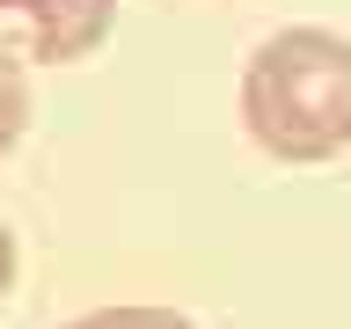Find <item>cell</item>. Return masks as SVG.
Here are the masks:
<instances>
[{
    "label": "cell",
    "instance_id": "cell-1",
    "mask_svg": "<svg viewBox=\"0 0 351 329\" xmlns=\"http://www.w3.org/2000/svg\"><path fill=\"white\" fill-rule=\"evenodd\" d=\"M241 125L271 161H337L351 147V37L278 29L241 66Z\"/></svg>",
    "mask_w": 351,
    "mask_h": 329
},
{
    "label": "cell",
    "instance_id": "cell-2",
    "mask_svg": "<svg viewBox=\"0 0 351 329\" xmlns=\"http://www.w3.org/2000/svg\"><path fill=\"white\" fill-rule=\"evenodd\" d=\"M117 29V0H0V51L22 66H81Z\"/></svg>",
    "mask_w": 351,
    "mask_h": 329
},
{
    "label": "cell",
    "instance_id": "cell-3",
    "mask_svg": "<svg viewBox=\"0 0 351 329\" xmlns=\"http://www.w3.org/2000/svg\"><path fill=\"white\" fill-rule=\"evenodd\" d=\"M59 329H197V322L176 315V307H154V300H117V307H88Z\"/></svg>",
    "mask_w": 351,
    "mask_h": 329
},
{
    "label": "cell",
    "instance_id": "cell-4",
    "mask_svg": "<svg viewBox=\"0 0 351 329\" xmlns=\"http://www.w3.org/2000/svg\"><path fill=\"white\" fill-rule=\"evenodd\" d=\"M22 132H29V81H22V59L0 51V161L22 147Z\"/></svg>",
    "mask_w": 351,
    "mask_h": 329
},
{
    "label": "cell",
    "instance_id": "cell-5",
    "mask_svg": "<svg viewBox=\"0 0 351 329\" xmlns=\"http://www.w3.org/2000/svg\"><path fill=\"white\" fill-rule=\"evenodd\" d=\"M8 285H15V234H8V219H0V300H8Z\"/></svg>",
    "mask_w": 351,
    "mask_h": 329
}]
</instances>
